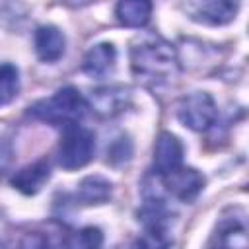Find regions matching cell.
Listing matches in <instances>:
<instances>
[{
    "label": "cell",
    "instance_id": "5bb4252c",
    "mask_svg": "<svg viewBox=\"0 0 249 249\" xmlns=\"http://www.w3.org/2000/svg\"><path fill=\"white\" fill-rule=\"evenodd\" d=\"M76 196L82 204H103L111 198V183L101 175H88L80 181Z\"/></svg>",
    "mask_w": 249,
    "mask_h": 249
},
{
    "label": "cell",
    "instance_id": "8992f818",
    "mask_svg": "<svg viewBox=\"0 0 249 249\" xmlns=\"http://www.w3.org/2000/svg\"><path fill=\"white\" fill-rule=\"evenodd\" d=\"M167 193L183 202H193L204 189V177L195 167H177L175 171L160 177Z\"/></svg>",
    "mask_w": 249,
    "mask_h": 249
},
{
    "label": "cell",
    "instance_id": "5b68a950",
    "mask_svg": "<svg viewBox=\"0 0 249 249\" xmlns=\"http://www.w3.org/2000/svg\"><path fill=\"white\" fill-rule=\"evenodd\" d=\"M241 8V0H187L183 4L185 14L204 25H226L235 19Z\"/></svg>",
    "mask_w": 249,
    "mask_h": 249
},
{
    "label": "cell",
    "instance_id": "e0dca14e",
    "mask_svg": "<svg viewBox=\"0 0 249 249\" xmlns=\"http://www.w3.org/2000/svg\"><path fill=\"white\" fill-rule=\"evenodd\" d=\"M101 243H103V233L99 228H93V226L82 228L68 241V245H72V247H99Z\"/></svg>",
    "mask_w": 249,
    "mask_h": 249
},
{
    "label": "cell",
    "instance_id": "277c9868",
    "mask_svg": "<svg viewBox=\"0 0 249 249\" xmlns=\"http://www.w3.org/2000/svg\"><path fill=\"white\" fill-rule=\"evenodd\" d=\"M218 117L216 103L206 91H193L179 99L177 103V119L191 130L202 132L208 130Z\"/></svg>",
    "mask_w": 249,
    "mask_h": 249
},
{
    "label": "cell",
    "instance_id": "ac0fdd59",
    "mask_svg": "<svg viewBox=\"0 0 249 249\" xmlns=\"http://www.w3.org/2000/svg\"><path fill=\"white\" fill-rule=\"evenodd\" d=\"M10 156H12L10 144L4 142V140H0V175H2V171L8 167V163H10Z\"/></svg>",
    "mask_w": 249,
    "mask_h": 249
},
{
    "label": "cell",
    "instance_id": "9c48e42d",
    "mask_svg": "<svg viewBox=\"0 0 249 249\" xmlns=\"http://www.w3.org/2000/svg\"><path fill=\"white\" fill-rule=\"evenodd\" d=\"M33 43H35V53L43 62H56L58 58H62L66 49L64 33L54 25L37 27Z\"/></svg>",
    "mask_w": 249,
    "mask_h": 249
},
{
    "label": "cell",
    "instance_id": "8fae6325",
    "mask_svg": "<svg viewBox=\"0 0 249 249\" xmlns=\"http://www.w3.org/2000/svg\"><path fill=\"white\" fill-rule=\"evenodd\" d=\"M210 245H222V247H247V228L243 214L239 218L224 216L218 220L214 235L210 239Z\"/></svg>",
    "mask_w": 249,
    "mask_h": 249
},
{
    "label": "cell",
    "instance_id": "52a82bcc",
    "mask_svg": "<svg viewBox=\"0 0 249 249\" xmlns=\"http://www.w3.org/2000/svg\"><path fill=\"white\" fill-rule=\"evenodd\" d=\"M183 165V144L171 132H161L154 144V171L163 177Z\"/></svg>",
    "mask_w": 249,
    "mask_h": 249
},
{
    "label": "cell",
    "instance_id": "d6986e66",
    "mask_svg": "<svg viewBox=\"0 0 249 249\" xmlns=\"http://www.w3.org/2000/svg\"><path fill=\"white\" fill-rule=\"evenodd\" d=\"M66 6H72V8H80V6H86V4H89V2H93V0H62Z\"/></svg>",
    "mask_w": 249,
    "mask_h": 249
},
{
    "label": "cell",
    "instance_id": "2e32d148",
    "mask_svg": "<svg viewBox=\"0 0 249 249\" xmlns=\"http://www.w3.org/2000/svg\"><path fill=\"white\" fill-rule=\"evenodd\" d=\"M130 158H132V142H130L128 136L117 138V140L111 144V148L107 150V161L113 163V165L126 163Z\"/></svg>",
    "mask_w": 249,
    "mask_h": 249
},
{
    "label": "cell",
    "instance_id": "9a60e30c",
    "mask_svg": "<svg viewBox=\"0 0 249 249\" xmlns=\"http://www.w3.org/2000/svg\"><path fill=\"white\" fill-rule=\"evenodd\" d=\"M19 91V72L14 64H0V107L12 103Z\"/></svg>",
    "mask_w": 249,
    "mask_h": 249
},
{
    "label": "cell",
    "instance_id": "4fadbf2b",
    "mask_svg": "<svg viewBox=\"0 0 249 249\" xmlns=\"http://www.w3.org/2000/svg\"><path fill=\"white\" fill-rule=\"evenodd\" d=\"M115 16L126 27H144L152 16V0H119Z\"/></svg>",
    "mask_w": 249,
    "mask_h": 249
},
{
    "label": "cell",
    "instance_id": "7a4b0ae2",
    "mask_svg": "<svg viewBox=\"0 0 249 249\" xmlns=\"http://www.w3.org/2000/svg\"><path fill=\"white\" fill-rule=\"evenodd\" d=\"M86 109L88 103L80 91L72 86H66L56 89L51 97L33 103L29 107V115L53 126H68L80 123L86 115Z\"/></svg>",
    "mask_w": 249,
    "mask_h": 249
},
{
    "label": "cell",
    "instance_id": "3957f363",
    "mask_svg": "<svg viewBox=\"0 0 249 249\" xmlns=\"http://www.w3.org/2000/svg\"><path fill=\"white\" fill-rule=\"evenodd\" d=\"M95 152V136L91 130L76 124L64 126L60 142L56 146V161L62 169H80L91 161Z\"/></svg>",
    "mask_w": 249,
    "mask_h": 249
},
{
    "label": "cell",
    "instance_id": "6da1fadb",
    "mask_svg": "<svg viewBox=\"0 0 249 249\" xmlns=\"http://www.w3.org/2000/svg\"><path fill=\"white\" fill-rule=\"evenodd\" d=\"M132 74L146 86H163L179 72L175 49L160 35L148 33L138 37L130 47Z\"/></svg>",
    "mask_w": 249,
    "mask_h": 249
},
{
    "label": "cell",
    "instance_id": "30bf717a",
    "mask_svg": "<svg viewBox=\"0 0 249 249\" xmlns=\"http://www.w3.org/2000/svg\"><path fill=\"white\" fill-rule=\"evenodd\" d=\"M51 177V167L47 160H39L31 165L21 167L19 171H16L10 179V185L23 193V195H37L41 191V187L49 181Z\"/></svg>",
    "mask_w": 249,
    "mask_h": 249
},
{
    "label": "cell",
    "instance_id": "7c38bea8",
    "mask_svg": "<svg viewBox=\"0 0 249 249\" xmlns=\"http://www.w3.org/2000/svg\"><path fill=\"white\" fill-rule=\"evenodd\" d=\"M91 107L95 113L103 115V117H113L117 113H121L126 103H128V89L126 88H119V86H111V88H101L95 89L91 93Z\"/></svg>",
    "mask_w": 249,
    "mask_h": 249
},
{
    "label": "cell",
    "instance_id": "ba28073f",
    "mask_svg": "<svg viewBox=\"0 0 249 249\" xmlns=\"http://www.w3.org/2000/svg\"><path fill=\"white\" fill-rule=\"evenodd\" d=\"M117 64V49L113 43H97L93 45L82 62V70L89 78H105L115 70Z\"/></svg>",
    "mask_w": 249,
    "mask_h": 249
}]
</instances>
